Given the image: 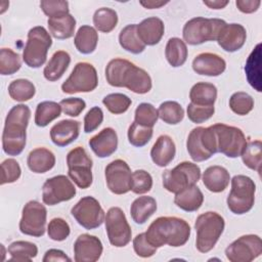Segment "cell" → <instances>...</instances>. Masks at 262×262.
<instances>
[{"label":"cell","mask_w":262,"mask_h":262,"mask_svg":"<svg viewBox=\"0 0 262 262\" xmlns=\"http://www.w3.org/2000/svg\"><path fill=\"white\" fill-rule=\"evenodd\" d=\"M158 118V110L151 103L142 102L138 104L135 110L134 122L139 125L152 128L156 125Z\"/></svg>","instance_id":"cell-45"},{"label":"cell","mask_w":262,"mask_h":262,"mask_svg":"<svg viewBox=\"0 0 262 262\" xmlns=\"http://www.w3.org/2000/svg\"><path fill=\"white\" fill-rule=\"evenodd\" d=\"M157 211V202L152 196H139L135 199L130 207V214L133 221L143 224Z\"/></svg>","instance_id":"cell-30"},{"label":"cell","mask_w":262,"mask_h":262,"mask_svg":"<svg viewBox=\"0 0 262 262\" xmlns=\"http://www.w3.org/2000/svg\"><path fill=\"white\" fill-rule=\"evenodd\" d=\"M21 67V59L18 53L10 48L0 50V74L2 76L13 75Z\"/></svg>","instance_id":"cell-43"},{"label":"cell","mask_w":262,"mask_h":262,"mask_svg":"<svg viewBox=\"0 0 262 262\" xmlns=\"http://www.w3.org/2000/svg\"><path fill=\"white\" fill-rule=\"evenodd\" d=\"M31 110L26 104H16L10 108L2 133V148L8 156H18L26 146L27 127Z\"/></svg>","instance_id":"cell-3"},{"label":"cell","mask_w":262,"mask_h":262,"mask_svg":"<svg viewBox=\"0 0 262 262\" xmlns=\"http://www.w3.org/2000/svg\"><path fill=\"white\" fill-rule=\"evenodd\" d=\"M203 183L212 192H221L229 184L230 175L227 169L222 166H210L203 173Z\"/></svg>","instance_id":"cell-25"},{"label":"cell","mask_w":262,"mask_h":262,"mask_svg":"<svg viewBox=\"0 0 262 262\" xmlns=\"http://www.w3.org/2000/svg\"><path fill=\"white\" fill-rule=\"evenodd\" d=\"M98 85V77L95 68L86 61L78 62L69 78L62 83L61 90L67 94L78 92H91Z\"/></svg>","instance_id":"cell-11"},{"label":"cell","mask_w":262,"mask_h":262,"mask_svg":"<svg viewBox=\"0 0 262 262\" xmlns=\"http://www.w3.org/2000/svg\"><path fill=\"white\" fill-rule=\"evenodd\" d=\"M61 111L70 117H78L86 107V102L79 97H69L60 100Z\"/></svg>","instance_id":"cell-55"},{"label":"cell","mask_w":262,"mask_h":262,"mask_svg":"<svg viewBox=\"0 0 262 262\" xmlns=\"http://www.w3.org/2000/svg\"><path fill=\"white\" fill-rule=\"evenodd\" d=\"M133 248H134L136 255L141 258H149V257L154 256L158 249L147 241L145 232L139 233L134 237Z\"/></svg>","instance_id":"cell-53"},{"label":"cell","mask_w":262,"mask_h":262,"mask_svg":"<svg viewBox=\"0 0 262 262\" xmlns=\"http://www.w3.org/2000/svg\"><path fill=\"white\" fill-rule=\"evenodd\" d=\"M245 72L250 85L256 91L261 92V43L257 44L249 55L245 66Z\"/></svg>","instance_id":"cell-29"},{"label":"cell","mask_w":262,"mask_h":262,"mask_svg":"<svg viewBox=\"0 0 262 262\" xmlns=\"http://www.w3.org/2000/svg\"><path fill=\"white\" fill-rule=\"evenodd\" d=\"M1 185L18 180L21 174L19 164L14 159H6L1 163Z\"/></svg>","instance_id":"cell-52"},{"label":"cell","mask_w":262,"mask_h":262,"mask_svg":"<svg viewBox=\"0 0 262 262\" xmlns=\"http://www.w3.org/2000/svg\"><path fill=\"white\" fill-rule=\"evenodd\" d=\"M98 34L91 26H81L76 33L74 43L77 50L82 54L92 53L97 46Z\"/></svg>","instance_id":"cell-33"},{"label":"cell","mask_w":262,"mask_h":262,"mask_svg":"<svg viewBox=\"0 0 262 262\" xmlns=\"http://www.w3.org/2000/svg\"><path fill=\"white\" fill-rule=\"evenodd\" d=\"M71 214L85 229L91 230L99 227L105 215L99 202L93 196H84L72 208Z\"/></svg>","instance_id":"cell-13"},{"label":"cell","mask_w":262,"mask_h":262,"mask_svg":"<svg viewBox=\"0 0 262 262\" xmlns=\"http://www.w3.org/2000/svg\"><path fill=\"white\" fill-rule=\"evenodd\" d=\"M101 241L95 236L83 233L74 243V260L76 262H95L102 254Z\"/></svg>","instance_id":"cell-18"},{"label":"cell","mask_w":262,"mask_h":262,"mask_svg":"<svg viewBox=\"0 0 262 262\" xmlns=\"http://www.w3.org/2000/svg\"><path fill=\"white\" fill-rule=\"evenodd\" d=\"M225 226L224 218L217 212H206L198 216L194 228L195 247L201 253L210 252L217 244Z\"/></svg>","instance_id":"cell-4"},{"label":"cell","mask_w":262,"mask_h":262,"mask_svg":"<svg viewBox=\"0 0 262 262\" xmlns=\"http://www.w3.org/2000/svg\"><path fill=\"white\" fill-rule=\"evenodd\" d=\"M226 69V61L218 54L203 52L198 54L192 60V70L203 76L217 77Z\"/></svg>","instance_id":"cell-20"},{"label":"cell","mask_w":262,"mask_h":262,"mask_svg":"<svg viewBox=\"0 0 262 262\" xmlns=\"http://www.w3.org/2000/svg\"><path fill=\"white\" fill-rule=\"evenodd\" d=\"M187 47L183 40L177 37L170 38L166 44L165 56L173 68H178L184 64L187 59Z\"/></svg>","instance_id":"cell-34"},{"label":"cell","mask_w":262,"mask_h":262,"mask_svg":"<svg viewBox=\"0 0 262 262\" xmlns=\"http://www.w3.org/2000/svg\"><path fill=\"white\" fill-rule=\"evenodd\" d=\"M49 34L55 39H69L74 36L76 19L72 14H67L57 18H48Z\"/></svg>","instance_id":"cell-31"},{"label":"cell","mask_w":262,"mask_h":262,"mask_svg":"<svg viewBox=\"0 0 262 262\" xmlns=\"http://www.w3.org/2000/svg\"><path fill=\"white\" fill-rule=\"evenodd\" d=\"M51 45L52 39L44 27L32 28L28 33V41L23 51L24 62L32 69L40 68L45 63Z\"/></svg>","instance_id":"cell-6"},{"label":"cell","mask_w":262,"mask_h":262,"mask_svg":"<svg viewBox=\"0 0 262 262\" xmlns=\"http://www.w3.org/2000/svg\"><path fill=\"white\" fill-rule=\"evenodd\" d=\"M203 202L204 194L195 184L175 193L174 198L175 205L186 212L198 211L203 205Z\"/></svg>","instance_id":"cell-27"},{"label":"cell","mask_w":262,"mask_h":262,"mask_svg":"<svg viewBox=\"0 0 262 262\" xmlns=\"http://www.w3.org/2000/svg\"><path fill=\"white\" fill-rule=\"evenodd\" d=\"M104 222L107 237L112 246L122 248L130 243L132 235L131 227L121 208H110L106 212Z\"/></svg>","instance_id":"cell-12"},{"label":"cell","mask_w":262,"mask_h":262,"mask_svg":"<svg viewBox=\"0 0 262 262\" xmlns=\"http://www.w3.org/2000/svg\"><path fill=\"white\" fill-rule=\"evenodd\" d=\"M203 3L211 9H222L229 3V1H227V0H225V1H223V0H204Z\"/></svg>","instance_id":"cell-58"},{"label":"cell","mask_w":262,"mask_h":262,"mask_svg":"<svg viewBox=\"0 0 262 262\" xmlns=\"http://www.w3.org/2000/svg\"><path fill=\"white\" fill-rule=\"evenodd\" d=\"M230 181L231 189L226 200L228 209L235 215L248 213L255 203V182L246 175H235Z\"/></svg>","instance_id":"cell-5"},{"label":"cell","mask_w":262,"mask_h":262,"mask_svg":"<svg viewBox=\"0 0 262 262\" xmlns=\"http://www.w3.org/2000/svg\"><path fill=\"white\" fill-rule=\"evenodd\" d=\"M69 177L82 189L92 184V160L82 146H77L67 155Z\"/></svg>","instance_id":"cell-10"},{"label":"cell","mask_w":262,"mask_h":262,"mask_svg":"<svg viewBox=\"0 0 262 262\" xmlns=\"http://www.w3.org/2000/svg\"><path fill=\"white\" fill-rule=\"evenodd\" d=\"M61 113V106L55 101L45 100L38 103L35 112V124L38 127H46L53 120L58 118Z\"/></svg>","instance_id":"cell-36"},{"label":"cell","mask_w":262,"mask_h":262,"mask_svg":"<svg viewBox=\"0 0 262 262\" xmlns=\"http://www.w3.org/2000/svg\"><path fill=\"white\" fill-rule=\"evenodd\" d=\"M40 7L48 18H57L69 14V2L63 0H42Z\"/></svg>","instance_id":"cell-48"},{"label":"cell","mask_w":262,"mask_h":262,"mask_svg":"<svg viewBox=\"0 0 262 262\" xmlns=\"http://www.w3.org/2000/svg\"><path fill=\"white\" fill-rule=\"evenodd\" d=\"M119 43L123 49L133 54H139L145 49V45L137 35L135 24L128 25L121 30L119 35Z\"/></svg>","instance_id":"cell-35"},{"label":"cell","mask_w":262,"mask_h":262,"mask_svg":"<svg viewBox=\"0 0 262 262\" xmlns=\"http://www.w3.org/2000/svg\"><path fill=\"white\" fill-rule=\"evenodd\" d=\"M262 156V143L260 140H254L247 143L241 157L244 164L257 172H260Z\"/></svg>","instance_id":"cell-42"},{"label":"cell","mask_w":262,"mask_h":262,"mask_svg":"<svg viewBox=\"0 0 262 262\" xmlns=\"http://www.w3.org/2000/svg\"><path fill=\"white\" fill-rule=\"evenodd\" d=\"M262 254V241L257 234L242 235L225 249V256L231 262H251Z\"/></svg>","instance_id":"cell-15"},{"label":"cell","mask_w":262,"mask_h":262,"mask_svg":"<svg viewBox=\"0 0 262 262\" xmlns=\"http://www.w3.org/2000/svg\"><path fill=\"white\" fill-rule=\"evenodd\" d=\"M152 187V177L145 170H136L132 173L131 190L136 194L148 192Z\"/></svg>","instance_id":"cell-49"},{"label":"cell","mask_w":262,"mask_h":262,"mask_svg":"<svg viewBox=\"0 0 262 262\" xmlns=\"http://www.w3.org/2000/svg\"><path fill=\"white\" fill-rule=\"evenodd\" d=\"M229 107L234 114L246 116L253 110L254 99L249 93L238 91L230 96Z\"/></svg>","instance_id":"cell-44"},{"label":"cell","mask_w":262,"mask_h":262,"mask_svg":"<svg viewBox=\"0 0 262 262\" xmlns=\"http://www.w3.org/2000/svg\"><path fill=\"white\" fill-rule=\"evenodd\" d=\"M210 127L213 131L217 152H221L232 159L241 157L248 142L244 132L239 128L222 123H217Z\"/></svg>","instance_id":"cell-7"},{"label":"cell","mask_w":262,"mask_h":262,"mask_svg":"<svg viewBox=\"0 0 262 262\" xmlns=\"http://www.w3.org/2000/svg\"><path fill=\"white\" fill-rule=\"evenodd\" d=\"M163 186L166 190L177 193L194 185L201 178L200 167L191 162H182L162 174Z\"/></svg>","instance_id":"cell-9"},{"label":"cell","mask_w":262,"mask_h":262,"mask_svg":"<svg viewBox=\"0 0 262 262\" xmlns=\"http://www.w3.org/2000/svg\"><path fill=\"white\" fill-rule=\"evenodd\" d=\"M93 24L99 32L110 33L118 24V14L114 9L108 7L98 8L93 14Z\"/></svg>","instance_id":"cell-39"},{"label":"cell","mask_w":262,"mask_h":262,"mask_svg":"<svg viewBox=\"0 0 262 262\" xmlns=\"http://www.w3.org/2000/svg\"><path fill=\"white\" fill-rule=\"evenodd\" d=\"M106 82L114 87H125L137 94H145L151 89L148 73L124 58L112 59L105 68Z\"/></svg>","instance_id":"cell-1"},{"label":"cell","mask_w":262,"mask_h":262,"mask_svg":"<svg viewBox=\"0 0 262 262\" xmlns=\"http://www.w3.org/2000/svg\"><path fill=\"white\" fill-rule=\"evenodd\" d=\"M103 121V112L98 106L90 108L84 117V132L90 133L96 130Z\"/></svg>","instance_id":"cell-54"},{"label":"cell","mask_w":262,"mask_h":262,"mask_svg":"<svg viewBox=\"0 0 262 262\" xmlns=\"http://www.w3.org/2000/svg\"><path fill=\"white\" fill-rule=\"evenodd\" d=\"M107 188L115 194H124L131 190L132 173L129 165L121 159L111 162L104 170Z\"/></svg>","instance_id":"cell-17"},{"label":"cell","mask_w":262,"mask_h":262,"mask_svg":"<svg viewBox=\"0 0 262 262\" xmlns=\"http://www.w3.org/2000/svg\"><path fill=\"white\" fill-rule=\"evenodd\" d=\"M102 103L105 107L115 115H120L125 113L131 105L132 101L129 96L123 93H111L103 97Z\"/></svg>","instance_id":"cell-47"},{"label":"cell","mask_w":262,"mask_h":262,"mask_svg":"<svg viewBox=\"0 0 262 262\" xmlns=\"http://www.w3.org/2000/svg\"><path fill=\"white\" fill-rule=\"evenodd\" d=\"M47 210L38 201H30L23 208L19 221L21 233L31 236H42L45 233Z\"/></svg>","instance_id":"cell-14"},{"label":"cell","mask_w":262,"mask_h":262,"mask_svg":"<svg viewBox=\"0 0 262 262\" xmlns=\"http://www.w3.org/2000/svg\"><path fill=\"white\" fill-rule=\"evenodd\" d=\"M145 235L156 248L165 245L174 248L181 247L187 243L190 236V226L184 219L175 216H162L150 223Z\"/></svg>","instance_id":"cell-2"},{"label":"cell","mask_w":262,"mask_h":262,"mask_svg":"<svg viewBox=\"0 0 262 262\" xmlns=\"http://www.w3.org/2000/svg\"><path fill=\"white\" fill-rule=\"evenodd\" d=\"M75 195L76 187L66 175H56L48 178L42 187V200L48 206L70 201Z\"/></svg>","instance_id":"cell-16"},{"label":"cell","mask_w":262,"mask_h":262,"mask_svg":"<svg viewBox=\"0 0 262 262\" xmlns=\"http://www.w3.org/2000/svg\"><path fill=\"white\" fill-rule=\"evenodd\" d=\"M7 251L10 255V260L25 262L31 261L38 254V248L35 244L27 241H16L11 243Z\"/></svg>","instance_id":"cell-38"},{"label":"cell","mask_w":262,"mask_h":262,"mask_svg":"<svg viewBox=\"0 0 262 262\" xmlns=\"http://www.w3.org/2000/svg\"><path fill=\"white\" fill-rule=\"evenodd\" d=\"M158 115L163 122L169 125H176L183 120L184 110L177 101L168 100L160 104Z\"/></svg>","instance_id":"cell-41"},{"label":"cell","mask_w":262,"mask_h":262,"mask_svg":"<svg viewBox=\"0 0 262 262\" xmlns=\"http://www.w3.org/2000/svg\"><path fill=\"white\" fill-rule=\"evenodd\" d=\"M176 146L169 135H161L150 149V158L159 167L168 166L174 159Z\"/></svg>","instance_id":"cell-24"},{"label":"cell","mask_w":262,"mask_h":262,"mask_svg":"<svg viewBox=\"0 0 262 262\" xmlns=\"http://www.w3.org/2000/svg\"><path fill=\"white\" fill-rule=\"evenodd\" d=\"M80 133V122L75 120H62L52 126L50 129V138L52 142L63 147L75 141Z\"/></svg>","instance_id":"cell-22"},{"label":"cell","mask_w":262,"mask_h":262,"mask_svg":"<svg viewBox=\"0 0 262 262\" xmlns=\"http://www.w3.org/2000/svg\"><path fill=\"white\" fill-rule=\"evenodd\" d=\"M202 130H203V127L193 128L188 134V137L186 140L187 151L190 158L194 162H203V161L209 160L212 157V155H210L203 145V142L201 139Z\"/></svg>","instance_id":"cell-37"},{"label":"cell","mask_w":262,"mask_h":262,"mask_svg":"<svg viewBox=\"0 0 262 262\" xmlns=\"http://www.w3.org/2000/svg\"><path fill=\"white\" fill-rule=\"evenodd\" d=\"M89 146L98 158L112 156L118 147V135L111 127L103 128L89 140Z\"/></svg>","instance_id":"cell-21"},{"label":"cell","mask_w":262,"mask_h":262,"mask_svg":"<svg viewBox=\"0 0 262 262\" xmlns=\"http://www.w3.org/2000/svg\"><path fill=\"white\" fill-rule=\"evenodd\" d=\"M226 21L221 18H206L202 16L193 17L185 23L182 36L189 45H199L207 41L217 40L221 29Z\"/></svg>","instance_id":"cell-8"},{"label":"cell","mask_w":262,"mask_h":262,"mask_svg":"<svg viewBox=\"0 0 262 262\" xmlns=\"http://www.w3.org/2000/svg\"><path fill=\"white\" fill-rule=\"evenodd\" d=\"M136 30L139 39L145 46H154L158 44L164 36L165 26L161 18L151 16L144 18L141 23L136 25Z\"/></svg>","instance_id":"cell-23"},{"label":"cell","mask_w":262,"mask_h":262,"mask_svg":"<svg viewBox=\"0 0 262 262\" xmlns=\"http://www.w3.org/2000/svg\"><path fill=\"white\" fill-rule=\"evenodd\" d=\"M261 1L259 0H236L235 5L244 13H253L258 10Z\"/></svg>","instance_id":"cell-56"},{"label":"cell","mask_w":262,"mask_h":262,"mask_svg":"<svg viewBox=\"0 0 262 262\" xmlns=\"http://www.w3.org/2000/svg\"><path fill=\"white\" fill-rule=\"evenodd\" d=\"M169 1H158V0H146V1H140L139 3L143 6V7H145V8H147V9H154V8H160V7H162V6H164V5H166L167 3H168Z\"/></svg>","instance_id":"cell-59"},{"label":"cell","mask_w":262,"mask_h":262,"mask_svg":"<svg viewBox=\"0 0 262 262\" xmlns=\"http://www.w3.org/2000/svg\"><path fill=\"white\" fill-rule=\"evenodd\" d=\"M188 119L195 124L204 123L209 120L215 113L214 105H196L189 103L186 108Z\"/></svg>","instance_id":"cell-51"},{"label":"cell","mask_w":262,"mask_h":262,"mask_svg":"<svg viewBox=\"0 0 262 262\" xmlns=\"http://www.w3.org/2000/svg\"><path fill=\"white\" fill-rule=\"evenodd\" d=\"M152 128L133 122L128 129V140L136 147L144 146L152 137Z\"/></svg>","instance_id":"cell-46"},{"label":"cell","mask_w":262,"mask_h":262,"mask_svg":"<svg viewBox=\"0 0 262 262\" xmlns=\"http://www.w3.org/2000/svg\"><path fill=\"white\" fill-rule=\"evenodd\" d=\"M71 229L69 223L62 218H53L48 224V236L56 242H62L70 235Z\"/></svg>","instance_id":"cell-50"},{"label":"cell","mask_w":262,"mask_h":262,"mask_svg":"<svg viewBox=\"0 0 262 262\" xmlns=\"http://www.w3.org/2000/svg\"><path fill=\"white\" fill-rule=\"evenodd\" d=\"M190 102L196 105H214L217 98V88L212 83L199 82L189 91Z\"/></svg>","instance_id":"cell-32"},{"label":"cell","mask_w":262,"mask_h":262,"mask_svg":"<svg viewBox=\"0 0 262 262\" xmlns=\"http://www.w3.org/2000/svg\"><path fill=\"white\" fill-rule=\"evenodd\" d=\"M27 164L29 169L34 173H46L54 167L55 156L48 148L37 147L30 151L27 159Z\"/></svg>","instance_id":"cell-26"},{"label":"cell","mask_w":262,"mask_h":262,"mask_svg":"<svg viewBox=\"0 0 262 262\" xmlns=\"http://www.w3.org/2000/svg\"><path fill=\"white\" fill-rule=\"evenodd\" d=\"M71 62V56L67 51L58 50L53 53L43 71L44 78L50 82L59 80Z\"/></svg>","instance_id":"cell-28"},{"label":"cell","mask_w":262,"mask_h":262,"mask_svg":"<svg viewBox=\"0 0 262 262\" xmlns=\"http://www.w3.org/2000/svg\"><path fill=\"white\" fill-rule=\"evenodd\" d=\"M247 39V31L241 24H226L218 34V45L227 52L239 50Z\"/></svg>","instance_id":"cell-19"},{"label":"cell","mask_w":262,"mask_h":262,"mask_svg":"<svg viewBox=\"0 0 262 262\" xmlns=\"http://www.w3.org/2000/svg\"><path fill=\"white\" fill-rule=\"evenodd\" d=\"M36 93L35 85L28 79H16L8 86L9 96L16 101L24 102L33 98Z\"/></svg>","instance_id":"cell-40"},{"label":"cell","mask_w":262,"mask_h":262,"mask_svg":"<svg viewBox=\"0 0 262 262\" xmlns=\"http://www.w3.org/2000/svg\"><path fill=\"white\" fill-rule=\"evenodd\" d=\"M43 262H51V261H60V262H70L71 258L68 257L64 252H62L61 250H57V249H50L48 250L44 257H43Z\"/></svg>","instance_id":"cell-57"}]
</instances>
